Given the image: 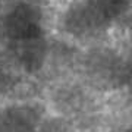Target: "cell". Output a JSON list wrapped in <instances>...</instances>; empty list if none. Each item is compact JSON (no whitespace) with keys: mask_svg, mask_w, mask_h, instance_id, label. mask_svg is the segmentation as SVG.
I'll list each match as a JSON object with an SVG mask.
<instances>
[{"mask_svg":"<svg viewBox=\"0 0 132 132\" xmlns=\"http://www.w3.org/2000/svg\"><path fill=\"white\" fill-rule=\"evenodd\" d=\"M53 35V12L46 0H2L0 48H12L44 41Z\"/></svg>","mask_w":132,"mask_h":132,"instance_id":"1","label":"cell"},{"mask_svg":"<svg viewBox=\"0 0 132 132\" xmlns=\"http://www.w3.org/2000/svg\"><path fill=\"white\" fill-rule=\"evenodd\" d=\"M43 98L48 112L72 119L79 132H88L97 125V91L85 84L79 76H63L44 84Z\"/></svg>","mask_w":132,"mask_h":132,"instance_id":"2","label":"cell"},{"mask_svg":"<svg viewBox=\"0 0 132 132\" xmlns=\"http://www.w3.org/2000/svg\"><path fill=\"white\" fill-rule=\"evenodd\" d=\"M76 76L97 93L113 91L131 82L129 62L100 43L82 46Z\"/></svg>","mask_w":132,"mask_h":132,"instance_id":"3","label":"cell"},{"mask_svg":"<svg viewBox=\"0 0 132 132\" xmlns=\"http://www.w3.org/2000/svg\"><path fill=\"white\" fill-rule=\"evenodd\" d=\"M48 113L44 98L38 95L0 101V132H37Z\"/></svg>","mask_w":132,"mask_h":132,"instance_id":"4","label":"cell"},{"mask_svg":"<svg viewBox=\"0 0 132 132\" xmlns=\"http://www.w3.org/2000/svg\"><path fill=\"white\" fill-rule=\"evenodd\" d=\"M82 3L104 32L132 10V0H82Z\"/></svg>","mask_w":132,"mask_h":132,"instance_id":"5","label":"cell"},{"mask_svg":"<svg viewBox=\"0 0 132 132\" xmlns=\"http://www.w3.org/2000/svg\"><path fill=\"white\" fill-rule=\"evenodd\" d=\"M34 81L25 78L15 69L12 63L7 60L3 50L0 48V101L19 97H29L35 95L27 93Z\"/></svg>","mask_w":132,"mask_h":132,"instance_id":"6","label":"cell"},{"mask_svg":"<svg viewBox=\"0 0 132 132\" xmlns=\"http://www.w3.org/2000/svg\"><path fill=\"white\" fill-rule=\"evenodd\" d=\"M37 132H79V129L72 119L48 112Z\"/></svg>","mask_w":132,"mask_h":132,"instance_id":"7","label":"cell"}]
</instances>
